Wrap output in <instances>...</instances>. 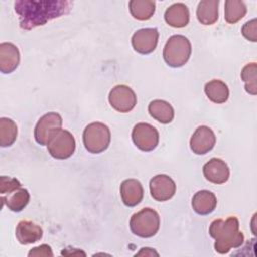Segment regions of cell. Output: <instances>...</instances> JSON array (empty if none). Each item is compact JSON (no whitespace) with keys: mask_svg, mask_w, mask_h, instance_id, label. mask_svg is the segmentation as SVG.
Wrapping results in <instances>:
<instances>
[{"mask_svg":"<svg viewBox=\"0 0 257 257\" xmlns=\"http://www.w3.org/2000/svg\"><path fill=\"white\" fill-rule=\"evenodd\" d=\"M192 207L198 215H209L217 207V198L211 191L201 190L193 196Z\"/></svg>","mask_w":257,"mask_h":257,"instance_id":"obj_17","label":"cell"},{"mask_svg":"<svg viewBox=\"0 0 257 257\" xmlns=\"http://www.w3.org/2000/svg\"><path fill=\"white\" fill-rule=\"evenodd\" d=\"M165 21L172 27H185L190 20L189 8L184 3H174L165 11Z\"/></svg>","mask_w":257,"mask_h":257,"instance_id":"obj_18","label":"cell"},{"mask_svg":"<svg viewBox=\"0 0 257 257\" xmlns=\"http://www.w3.org/2000/svg\"><path fill=\"white\" fill-rule=\"evenodd\" d=\"M72 4L68 0H18L14 2V10L20 27L30 30L67 14Z\"/></svg>","mask_w":257,"mask_h":257,"instance_id":"obj_1","label":"cell"},{"mask_svg":"<svg viewBox=\"0 0 257 257\" xmlns=\"http://www.w3.org/2000/svg\"><path fill=\"white\" fill-rule=\"evenodd\" d=\"M148 110L153 118L164 124L170 123L175 116L173 106L163 99L152 100L148 106Z\"/></svg>","mask_w":257,"mask_h":257,"instance_id":"obj_19","label":"cell"},{"mask_svg":"<svg viewBox=\"0 0 257 257\" xmlns=\"http://www.w3.org/2000/svg\"><path fill=\"white\" fill-rule=\"evenodd\" d=\"M28 256H53L51 247L47 244H42L40 246L32 248L28 252Z\"/></svg>","mask_w":257,"mask_h":257,"instance_id":"obj_29","label":"cell"},{"mask_svg":"<svg viewBox=\"0 0 257 257\" xmlns=\"http://www.w3.org/2000/svg\"><path fill=\"white\" fill-rule=\"evenodd\" d=\"M62 126V117L59 113L51 111L42 115L34 128V139L37 144L46 146L51 137Z\"/></svg>","mask_w":257,"mask_h":257,"instance_id":"obj_7","label":"cell"},{"mask_svg":"<svg viewBox=\"0 0 257 257\" xmlns=\"http://www.w3.org/2000/svg\"><path fill=\"white\" fill-rule=\"evenodd\" d=\"M218 0L200 1L197 7V18L201 24L212 25L218 20Z\"/></svg>","mask_w":257,"mask_h":257,"instance_id":"obj_20","label":"cell"},{"mask_svg":"<svg viewBox=\"0 0 257 257\" xmlns=\"http://www.w3.org/2000/svg\"><path fill=\"white\" fill-rule=\"evenodd\" d=\"M120 197L123 204L127 207L139 205L144 198V188L140 181L126 179L120 185Z\"/></svg>","mask_w":257,"mask_h":257,"instance_id":"obj_15","label":"cell"},{"mask_svg":"<svg viewBox=\"0 0 257 257\" xmlns=\"http://www.w3.org/2000/svg\"><path fill=\"white\" fill-rule=\"evenodd\" d=\"M15 236L20 244L29 245L39 241L43 236V231L39 225L32 221L22 220L16 226Z\"/></svg>","mask_w":257,"mask_h":257,"instance_id":"obj_16","label":"cell"},{"mask_svg":"<svg viewBox=\"0 0 257 257\" xmlns=\"http://www.w3.org/2000/svg\"><path fill=\"white\" fill-rule=\"evenodd\" d=\"M192 53L190 40L181 34L171 36L165 44L163 57L165 62L171 67H181L187 63Z\"/></svg>","mask_w":257,"mask_h":257,"instance_id":"obj_3","label":"cell"},{"mask_svg":"<svg viewBox=\"0 0 257 257\" xmlns=\"http://www.w3.org/2000/svg\"><path fill=\"white\" fill-rule=\"evenodd\" d=\"M203 174L206 180L213 184H224L230 177L228 165L219 158H212L203 166Z\"/></svg>","mask_w":257,"mask_h":257,"instance_id":"obj_13","label":"cell"},{"mask_svg":"<svg viewBox=\"0 0 257 257\" xmlns=\"http://www.w3.org/2000/svg\"><path fill=\"white\" fill-rule=\"evenodd\" d=\"M108 101L112 108L118 112H130L137 104V95L127 85H115L108 94Z\"/></svg>","mask_w":257,"mask_h":257,"instance_id":"obj_9","label":"cell"},{"mask_svg":"<svg viewBox=\"0 0 257 257\" xmlns=\"http://www.w3.org/2000/svg\"><path fill=\"white\" fill-rule=\"evenodd\" d=\"M150 192L153 199L158 202H165L174 197L176 184L168 175H157L150 181Z\"/></svg>","mask_w":257,"mask_h":257,"instance_id":"obj_12","label":"cell"},{"mask_svg":"<svg viewBox=\"0 0 257 257\" xmlns=\"http://www.w3.org/2000/svg\"><path fill=\"white\" fill-rule=\"evenodd\" d=\"M46 146L52 158L56 160H66L73 155L76 143L70 132L60 128L54 133Z\"/></svg>","mask_w":257,"mask_h":257,"instance_id":"obj_6","label":"cell"},{"mask_svg":"<svg viewBox=\"0 0 257 257\" xmlns=\"http://www.w3.org/2000/svg\"><path fill=\"white\" fill-rule=\"evenodd\" d=\"M224 10L225 20L231 24L241 20L247 13V7L241 0H226Z\"/></svg>","mask_w":257,"mask_h":257,"instance_id":"obj_24","label":"cell"},{"mask_svg":"<svg viewBox=\"0 0 257 257\" xmlns=\"http://www.w3.org/2000/svg\"><path fill=\"white\" fill-rule=\"evenodd\" d=\"M257 64L250 62L246 64L241 71V79L245 83V90L252 95L257 93Z\"/></svg>","mask_w":257,"mask_h":257,"instance_id":"obj_26","label":"cell"},{"mask_svg":"<svg viewBox=\"0 0 257 257\" xmlns=\"http://www.w3.org/2000/svg\"><path fill=\"white\" fill-rule=\"evenodd\" d=\"M20 53L13 43L2 42L0 44V71L4 74L13 72L19 65Z\"/></svg>","mask_w":257,"mask_h":257,"instance_id":"obj_14","label":"cell"},{"mask_svg":"<svg viewBox=\"0 0 257 257\" xmlns=\"http://www.w3.org/2000/svg\"><path fill=\"white\" fill-rule=\"evenodd\" d=\"M159 31L157 28H142L132 36L133 48L141 54L152 53L158 44Z\"/></svg>","mask_w":257,"mask_h":257,"instance_id":"obj_10","label":"cell"},{"mask_svg":"<svg viewBox=\"0 0 257 257\" xmlns=\"http://www.w3.org/2000/svg\"><path fill=\"white\" fill-rule=\"evenodd\" d=\"M241 32L243 36L248 39L249 41L256 42L257 41V24H256V18H253L250 21H247L242 29Z\"/></svg>","mask_w":257,"mask_h":257,"instance_id":"obj_28","label":"cell"},{"mask_svg":"<svg viewBox=\"0 0 257 257\" xmlns=\"http://www.w3.org/2000/svg\"><path fill=\"white\" fill-rule=\"evenodd\" d=\"M137 255H158L156 251H154L152 248H142V251L139 252Z\"/></svg>","mask_w":257,"mask_h":257,"instance_id":"obj_30","label":"cell"},{"mask_svg":"<svg viewBox=\"0 0 257 257\" xmlns=\"http://www.w3.org/2000/svg\"><path fill=\"white\" fill-rule=\"evenodd\" d=\"M29 192L24 188H19L14 192L8 194V196H1L2 206L6 205L12 212H21L29 203Z\"/></svg>","mask_w":257,"mask_h":257,"instance_id":"obj_21","label":"cell"},{"mask_svg":"<svg viewBox=\"0 0 257 257\" xmlns=\"http://www.w3.org/2000/svg\"><path fill=\"white\" fill-rule=\"evenodd\" d=\"M131 231L141 238H151L160 229V216L152 208H144L135 213L130 220Z\"/></svg>","mask_w":257,"mask_h":257,"instance_id":"obj_5","label":"cell"},{"mask_svg":"<svg viewBox=\"0 0 257 257\" xmlns=\"http://www.w3.org/2000/svg\"><path fill=\"white\" fill-rule=\"evenodd\" d=\"M216 144V136L212 128L207 125H200L196 128L190 139V148L196 155L209 153Z\"/></svg>","mask_w":257,"mask_h":257,"instance_id":"obj_11","label":"cell"},{"mask_svg":"<svg viewBox=\"0 0 257 257\" xmlns=\"http://www.w3.org/2000/svg\"><path fill=\"white\" fill-rule=\"evenodd\" d=\"M204 90L207 97L214 103H224L229 98L228 85L220 79H213L207 82Z\"/></svg>","mask_w":257,"mask_h":257,"instance_id":"obj_22","label":"cell"},{"mask_svg":"<svg viewBox=\"0 0 257 257\" xmlns=\"http://www.w3.org/2000/svg\"><path fill=\"white\" fill-rule=\"evenodd\" d=\"M128 8L132 16L138 20H149L155 13L156 3L151 0H131Z\"/></svg>","mask_w":257,"mask_h":257,"instance_id":"obj_23","label":"cell"},{"mask_svg":"<svg viewBox=\"0 0 257 257\" xmlns=\"http://www.w3.org/2000/svg\"><path fill=\"white\" fill-rule=\"evenodd\" d=\"M132 139L138 149L144 152L155 150L159 144V132L150 123L139 122L132 132Z\"/></svg>","mask_w":257,"mask_h":257,"instance_id":"obj_8","label":"cell"},{"mask_svg":"<svg viewBox=\"0 0 257 257\" xmlns=\"http://www.w3.org/2000/svg\"><path fill=\"white\" fill-rule=\"evenodd\" d=\"M19 188H21V183L17 179L7 176L0 177V194L2 196L8 195Z\"/></svg>","mask_w":257,"mask_h":257,"instance_id":"obj_27","label":"cell"},{"mask_svg":"<svg viewBox=\"0 0 257 257\" xmlns=\"http://www.w3.org/2000/svg\"><path fill=\"white\" fill-rule=\"evenodd\" d=\"M61 255H83V256H85V253L83 251H81V250L73 249L70 252H68V251H61Z\"/></svg>","mask_w":257,"mask_h":257,"instance_id":"obj_31","label":"cell"},{"mask_svg":"<svg viewBox=\"0 0 257 257\" xmlns=\"http://www.w3.org/2000/svg\"><path fill=\"white\" fill-rule=\"evenodd\" d=\"M17 125L8 117L0 118V146L3 148L10 147L16 141Z\"/></svg>","mask_w":257,"mask_h":257,"instance_id":"obj_25","label":"cell"},{"mask_svg":"<svg viewBox=\"0 0 257 257\" xmlns=\"http://www.w3.org/2000/svg\"><path fill=\"white\" fill-rule=\"evenodd\" d=\"M109 127L99 121L91 122L85 126L82 134L84 148L91 154H100L104 152L110 144Z\"/></svg>","mask_w":257,"mask_h":257,"instance_id":"obj_4","label":"cell"},{"mask_svg":"<svg viewBox=\"0 0 257 257\" xmlns=\"http://www.w3.org/2000/svg\"><path fill=\"white\" fill-rule=\"evenodd\" d=\"M239 220L228 217L226 220H214L209 228V234L215 239L214 248L219 254H227L231 249L244 243V234L239 230Z\"/></svg>","mask_w":257,"mask_h":257,"instance_id":"obj_2","label":"cell"}]
</instances>
